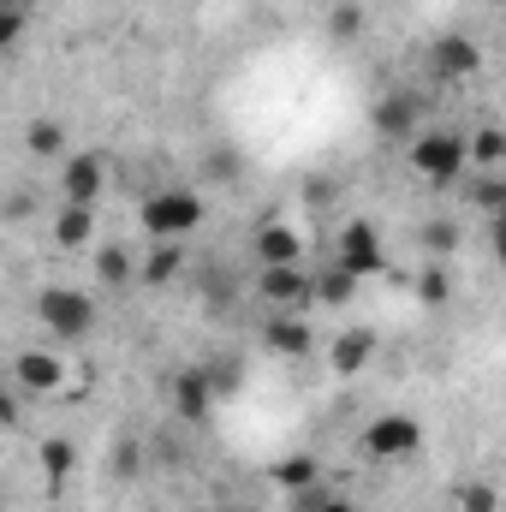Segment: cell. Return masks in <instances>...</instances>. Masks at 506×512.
<instances>
[{
  "label": "cell",
  "instance_id": "cell-23",
  "mask_svg": "<svg viewBox=\"0 0 506 512\" xmlns=\"http://www.w3.org/2000/svg\"><path fill=\"white\" fill-rule=\"evenodd\" d=\"M417 239H423V251L435 256V262H441V256H453V251H459V221H429V227H423Z\"/></svg>",
  "mask_w": 506,
  "mask_h": 512
},
{
  "label": "cell",
  "instance_id": "cell-8",
  "mask_svg": "<svg viewBox=\"0 0 506 512\" xmlns=\"http://www.w3.org/2000/svg\"><path fill=\"white\" fill-rule=\"evenodd\" d=\"M256 292H262L274 310H292V316H304V310H310V274H304L298 262H286V268H262Z\"/></svg>",
  "mask_w": 506,
  "mask_h": 512
},
{
  "label": "cell",
  "instance_id": "cell-25",
  "mask_svg": "<svg viewBox=\"0 0 506 512\" xmlns=\"http://www.w3.org/2000/svg\"><path fill=\"white\" fill-rule=\"evenodd\" d=\"M471 203H477L483 215H501V203H506L501 179H495V173H483V179H477V191H471Z\"/></svg>",
  "mask_w": 506,
  "mask_h": 512
},
{
  "label": "cell",
  "instance_id": "cell-27",
  "mask_svg": "<svg viewBox=\"0 0 506 512\" xmlns=\"http://www.w3.org/2000/svg\"><path fill=\"white\" fill-rule=\"evenodd\" d=\"M328 30H334L340 42H352V36L364 30V12H358V6H334V24H328Z\"/></svg>",
  "mask_w": 506,
  "mask_h": 512
},
{
  "label": "cell",
  "instance_id": "cell-21",
  "mask_svg": "<svg viewBox=\"0 0 506 512\" xmlns=\"http://www.w3.org/2000/svg\"><path fill=\"white\" fill-rule=\"evenodd\" d=\"M96 274H102V286L120 292V286L137 280V256H131L126 245H102V251H96Z\"/></svg>",
  "mask_w": 506,
  "mask_h": 512
},
{
  "label": "cell",
  "instance_id": "cell-10",
  "mask_svg": "<svg viewBox=\"0 0 506 512\" xmlns=\"http://www.w3.org/2000/svg\"><path fill=\"white\" fill-rule=\"evenodd\" d=\"M262 346H268V352H280V358H304V352H316V334L304 328V316L274 310V316L262 322Z\"/></svg>",
  "mask_w": 506,
  "mask_h": 512
},
{
  "label": "cell",
  "instance_id": "cell-29",
  "mask_svg": "<svg viewBox=\"0 0 506 512\" xmlns=\"http://www.w3.org/2000/svg\"><path fill=\"white\" fill-rule=\"evenodd\" d=\"M459 512H495V489H489V483H471V489L459 495Z\"/></svg>",
  "mask_w": 506,
  "mask_h": 512
},
{
  "label": "cell",
  "instance_id": "cell-26",
  "mask_svg": "<svg viewBox=\"0 0 506 512\" xmlns=\"http://www.w3.org/2000/svg\"><path fill=\"white\" fill-rule=\"evenodd\" d=\"M24 30H30V12L24 6H0V48H12Z\"/></svg>",
  "mask_w": 506,
  "mask_h": 512
},
{
  "label": "cell",
  "instance_id": "cell-30",
  "mask_svg": "<svg viewBox=\"0 0 506 512\" xmlns=\"http://www.w3.org/2000/svg\"><path fill=\"white\" fill-rule=\"evenodd\" d=\"M18 417H24V393H18V387H6V382H0V429H12Z\"/></svg>",
  "mask_w": 506,
  "mask_h": 512
},
{
  "label": "cell",
  "instance_id": "cell-22",
  "mask_svg": "<svg viewBox=\"0 0 506 512\" xmlns=\"http://www.w3.org/2000/svg\"><path fill=\"white\" fill-rule=\"evenodd\" d=\"M268 477H274V489H286V495H298V489H316V483H322L316 459H304V453H298V459H286V465H274Z\"/></svg>",
  "mask_w": 506,
  "mask_h": 512
},
{
  "label": "cell",
  "instance_id": "cell-11",
  "mask_svg": "<svg viewBox=\"0 0 506 512\" xmlns=\"http://www.w3.org/2000/svg\"><path fill=\"white\" fill-rule=\"evenodd\" d=\"M167 393H173V411H179L185 423H209V411L221 405V399H215V387H209V376H203V370H179Z\"/></svg>",
  "mask_w": 506,
  "mask_h": 512
},
{
  "label": "cell",
  "instance_id": "cell-17",
  "mask_svg": "<svg viewBox=\"0 0 506 512\" xmlns=\"http://www.w3.org/2000/svg\"><path fill=\"white\" fill-rule=\"evenodd\" d=\"M411 120H417V96L411 90H393L376 102V131L381 137H411Z\"/></svg>",
  "mask_w": 506,
  "mask_h": 512
},
{
  "label": "cell",
  "instance_id": "cell-2",
  "mask_svg": "<svg viewBox=\"0 0 506 512\" xmlns=\"http://www.w3.org/2000/svg\"><path fill=\"white\" fill-rule=\"evenodd\" d=\"M203 197L191 191V185H167V191H155V197H143V227H149V239H185V233H197L203 227Z\"/></svg>",
  "mask_w": 506,
  "mask_h": 512
},
{
  "label": "cell",
  "instance_id": "cell-28",
  "mask_svg": "<svg viewBox=\"0 0 506 512\" xmlns=\"http://www.w3.org/2000/svg\"><path fill=\"white\" fill-rule=\"evenodd\" d=\"M417 292H423V304H447V274L441 268H423L417 274Z\"/></svg>",
  "mask_w": 506,
  "mask_h": 512
},
{
  "label": "cell",
  "instance_id": "cell-4",
  "mask_svg": "<svg viewBox=\"0 0 506 512\" xmlns=\"http://www.w3.org/2000/svg\"><path fill=\"white\" fill-rule=\"evenodd\" d=\"M364 453L370 459H381V465H393V459H411L417 447H423V423L411 417V411H381V417H370L364 423Z\"/></svg>",
  "mask_w": 506,
  "mask_h": 512
},
{
  "label": "cell",
  "instance_id": "cell-20",
  "mask_svg": "<svg viewBox=\"0 0 506 512\" xmlns=\"http://www.w3.org/2000/svg\"><path fill=\"white\" fill-rule=\"evenodd\" d=\"M36 459H42V471H48V489H60V483L78 471V447H72L66 435H48V441L36 447Z\"/></svg>",
  "mask_w": 506,
  "mask_h": 512
},
{
  "label": "cell",
  "instance_id": "cell-6",
  "mask_svg": "<svg viewBox=\"0 0 506 512\" xmlns=\"http://www.w3.org/2000/svg\"><path fill=\"white\" fill-rule=\"evenodd\" d=\"M12 387H18L24 399H48V393H60V387H66V364H60V352H18V358H12Z\"/></svg>",
  "mask_w": 506,
  "mask_h": 512
},
{
  "label": "cell",
  "instance_id": "cell-14",
  "mask_svg": "<svg viewBox=\"0 0 506 512\" xmlns=\"http://www.w3.org/2000/svg\"><path fill=\"white\" fill-rule=\"evenodd\" d=\"M90 239H96V209L60 203V209H54V245H60V251H84Z\"/></svg>",
  "mask_w": 506,
  "mask_h": 512
},
{
  "label": "cell",
  "instance_id": "cell-7",
  "mask_svg": "<svg viewBox=\"0 0 506 512\" xmlns=\"http://www.w3.org/2000/svg\"><path fill=\"white\" fill-rule=\"evenodd\" d=\"M60 191H66V203L96 209L102 191H108V161H102V155H66V161H60Z\"/></svg>",
  "mask_w": 506,
  "mask_h": 512
},
{
  "label": "cell",
  "instance_id": "cell-13",
  "mask_svg": "<svg viewBox=\"0 0 506 512\" xmlns=\"http://www.w3.org/2000/svg\"><path fill=\"white\" fill-rule=\"evenodd\" d=\"M358 286H364V280H358V274H346V268L328 256V262L310 274V304H328V310H340V304H352V298H358Z\"/></svg>",
  "mask_w": 506,
  "mask_h": 512
},
{
  "label": "cell",
  "instance_id": "cell-18",
  "mask_svg": "<svg viewBox=\"0 0 506 512\" xmlns=\"http://www.w3.org/2000/svg\"><path fill=\"white\" fill-rule=\"evenodd\" d=\"M24 149L36 155V161H66L72 149H66V131H60V120H48V114H36L30 126H24Z\"/></svg>",
  "mask_w": 506,
  "mask_h": 512
},
{
  "label": "cell",
  "instance_id": "cell-15",
  "mask_svg": "<svg viewBox=\"0 0 506 512\" xmlns=\"http://www.w3.org/2000/svg\"><path fill=\"white\" fill-rule=\"evenodd\" d=\"M370 358H376V328H352V334H340L334 352H328V364H334L340 376H358Z\"/></svg>",
  "mask_w": 506,
  "mask_h": 512
},
{
  "label": "cell",
  "instance_id": "cell-3",
  "mask_svg": "<svg viewBox=\"0 0 506 512\" xmlns=\"http://www.w3.org/2000/svg\"><path fill=\"white\" fill-rule=\"evenodd\" d=\"M411 173L429 185H453L465 173V131H417L411 137Z\"/></svg>",
  "mask_w": 506,
  "mask_h": 512
},
{
  "label": "cell",
  "instance_id": "cell-19",
  "mask_svg": "<svg viewBox=\"0 0 506 512\" xmlns=\"http://www.w3.org/2000/svg\"><path fill=\"white\" fill-rule=\"evenodd\" d=\"M501 161H506V137L495 126H483V131L465 137V167H477V173H501Z\"/></svg>",
  "mask_w": 506,
  "mask_h": 512
},
{
  "label": "cell",
  "instance_id": "cell-9",
  "mask_svg": "<svg viewBox=\"0 0 506 512\" xmlns=\"http://www.w3.org/2000/svg\"><path fill=\"white\" fill-rule=\"evenodd\" d=\"M429 66H435V78H471L477 66H483V48H477V36H441L435 48H429Z\"/></svg>",
  "mask_w": 506,
  "mask_h": 512
},
{
  "label": "cell",
  "instance_id": "cell-1",
  "mask_svg": "<svg viewBox=\"0 0 506 512\" xmlns=\"http://www.w3.org/2000/svg\"><path fill=\"white\" fill-rule=\"evenodd\" d=\"M36 316H42V328H48L60 346L90 340V334H96V322H102L96 298H90V292H78V286H48V292L36 298Z\"/></svg>",
  "mask_w": 506,
  "mask_h": 512
},
{
  "label": "cell",
  "instance_id": "cell-12",
  "mask_svg": "<svg viewBox=\"0 0 506 512\" xmlns=\"http://www.w3.org/2000/svg\"><path fill=\"white\" fill-rule=\"evenodd\" d=\"M256 256H262V268L304 262V233L286 227V221H262V227H256Z\"/></svg>",
  "mask_w": 506,
  "mask_h": 512
},
{
  "label": "cell",
  "instance_id": "cell-5",
  "mask_svg": "<svg viewBox=\"0 0 506 512\" xmlns=\"http://www.w3.org/2000/svg\"><path fill=\"white\" fill-rule=\"evenodd\" d=\"M334 262L346 268V274H358V280H370L387 268V251H381V233L370 221H346L340 227V239H334Z\"/></svg>",
  "mask_w": 506,
  "mask_h": 512
},
{
  "label": "cell",
  "instance_id": "cell-24",
  "mask_svg": "<svg viewBox=\"0 0 506 512\" xmlns=\"http://www.w3.org/2000/svg\"><path fill=\"white\" fill-rule=\"evenodd\" d=\"M209 173L233 185V179H245V155L239 149H209Z\"/></svg>",
  "mask_w": 506,
  "mask_h": 512
},
{
  "label": "cell",
  "instance_id": "cell-16",
  "mask_svg": "<svg viewBox=\"0 0 506 512\" xmlns=\"http://www.w3.org/2000/svg\"><path fill=\"white\" fill-rule=\"evenodd\" d=\"M179 262H185L179 239H155L149 251L137 256V280H149V286H167V280L179 274Z\"/></svg>",
  "mask_w": 506,
  "mask_h": 512
},
{
  "label": "cell",
  "instance_id": "cell-31",
  "mask_svg": "<svg viewBox=\"0 0 506 512\" xmlns=\"http://www.w3.org/2000/svg\"><path fill=\"white\" fill-rule=\"evenodd\" d=\"M310 512H358V507H352V501H340V495H322Z\"/></svg>",
  "mask_w": 506,
  "mask_h": 512
}]
</instances>
